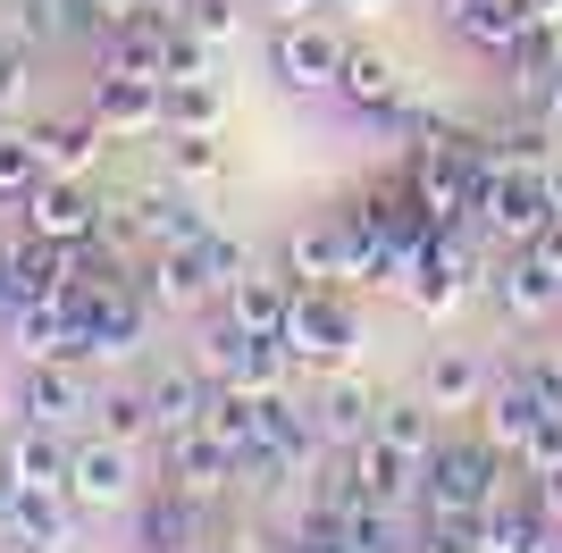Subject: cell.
<instances>
[{
	"mask_svg": "<svg viewBox=\"0 0 562 553\" xmlns=\"http://www.w3.org/2000/svg\"><path fill=\"white\" fill-rule=\"evenodd\" d=\"M386 227H378L370 202L336 210V218H311L294 244H285V276L294 285H386Z\"/></svg>",
	"mask_w": 562,
	"mask_h": 553,
	"instance_id": "1",
	"label": "cell"
},
{
	"mask_svg": "<svg viewBox=\"0 0 562 553\" xmlns=\"http://www.w3.org/2000/svg\"><path fill=\"white\" fill-rule=\"evenodd\" d=\"M470 227H487L495 244H538L554 227V160H529V151H487L479 168V193H470Z\"/></svg>",
	"mask_w": 562,
	"mask_h": 553,
	"instance_id": "2",
	"label": "cell"
},
{
	"mask_svg": "<svg viewBox=\"0 0 562 553\" xmlns=\"http://www.w3.org/2000/svg\"><path fill=\"white\" fill-rule=\"evenodd\" d=\"M420 504L428 511H495L504 504V453L487 437H437V453L420 461Z\"/></svg>",
	"mask_w": 562,
	"mask_h": 553,
	"instance_id": "3",
	"label": "cell"
},
{
	"mask_svg": "<svg viewBox=\"0 0 562 553\" xmlns=\"http://www.w3.org/2000/svg\"><path fill=\"white\" fill-rule=\"evenodd\" d=\"M479 168H487V143L479 135H428L420 160H412V193L437 227H462L470 218V193H479Z\"/></svg>",
	"mask_w": 562,
	"mask_h": 553,
	"instance_id": "4",
	"label": "cell"
},
{
	"mask_svg": "<svg viewBox=\"0 0 562 553\" xmlns=\"http://www.w3.org/2000/svg\"><path fill=\"white\" fill-rule=\"evenodd\" d=\"M285 345L311 369H345L361 352V311L345 302V285H294V311H285Z\"/></svg>",
	"mask_w": 562,
	"mask_h": 553,
	"instance_id": "5",
	"label": "cell"
},
{
	"mask_svg": "<svg viewBox=\"0 0 562 553\" xmlns=\"http://www.w3.org/2000/svg\"><path fill=\"white\" fill-rule=\"evenodd\" d=\"M345 59H352V43L328 18H285L278 34H269V68H278L285 92H336Z\"/></svg>",
	"mask_w": 562,
	"mask_h": 553,
	"instance_id": "6",
	"label": "cell"
},
{
	"mask_svg": "<svg viewBox=\"0 0 562 553\" xmlns=\"http://www.w3.org/2000/svg\"><path fill=\"white\" fill-rule=\"evenodd\" d=\"M93 403H101V386H93V361L85 352H59V361H25V419H43V428H85L93 419Z\"/></svg>",
	"mask_w": 562,
	"mask_h": 553,
	"instance_id": "7",
	"label": "cell"
},
{
	"mask_svg": "<svg viewBox=\"0 0 562 553\" xmlns=\"http://www.w3.org/2000/svg\"><path fill=\"white\" fill-rule=\"evenodd\" d=\"M101 235H135L143 252H168V244H193V235H211V218L186 202V193H168V184H143L126 202H110Z\"/></svg>",
	"mask_w": 562,
	"mask_h": 553,
	"instance_id": "8",
	"label": "cell"
},
{
	"mask_svg": "<svg viewBox=\"0 0 562 553\" xmlns=\"http://www.w3.org/2000/svg\"><path fill=\"white\" fill-rule=\"evenodd\" d=\"M18 210H25V235H50V244H101V218H110L93 177H43Z\"/></svg>",
	"mask_w": 562,
	"mask_h": 553,
	"instance_id": "9",
	"label": "cell"
},
{
	"mask_svg": "<svg viewBox=\"0 0 562 553\" xmlns=\"http://www.w3.org/2000/svg\"><path fill=\"white\" fill-rule=\"evenodd\" d=\"M135 453L143 444H117V437H85L68 453V504L76 511H117V504H135Z\"/></svg>",
	"mask_w": 562,
	"mask_h": 553,
	"instance_id": "10",
	"label": "cell"
},
{
	"mask_svg": "<svg viewBox=\"0 0 562 553\" xmlns=\"http://www.w3.org/2000/svg\"><path fill=\"white\" fill-rule=\"evenodd\" d=\"M546 411H554V403L529 386V369H504L487 386V403H479V437H487L504 461H520V444H529V428H538Z\"/></svg>",
	"mask_w": 562,
	"mask_h": 553,
	"instance_id": "11",
	"label": "cell"
},
{
	"mask_svg": "<svg viewBox=\"0 0 562 553\" xmlns=\"http://www.w3.org/2000/svg\"><path fill=\"white\" fill-rule=\"evenodd\" d=\"M0 327H9V352H18V369H25V361H59V352H85V345H93V327L76 319L68 302H18Z\"/></svg>",
	"mask_w": 562,
	"mask_h": 553,
	"instance_id": "12",
	"label": "cell"
},
{
	"mask_svg": "<svg viewBox=\"0 0 562 553\" xmlns=\"http://www.w3.org/2000/svg\"><path fill=\"white\" fill-rule=\"evenodd\" d=\"M76 252H85V244L18 235L9 260H0V269H9V311H18V302H59V294H68V276H76Z\"/></svg>",
	"mask_w": 562,
	"mask_h": 553,
	"instance_id": "13",
	"label": "cell"
},
{
	"mask_svg": "<svg viewBox=\"0 0 562 553\" xmlns=\"http://www.w3.org/2000/svg\"><path fill=\"white\" fill-rule=\"evenodd\" d=\"M68 453H76V444L59 437V428H43V419H25L18 437L0 444V470L18 478V495H68Z\"/></svg>",
	"mask_w": 562,
	"mask_h": 553,
	"instance_id": "14",
	"label": "cell"
},
{
	"mask_svg": "<svg viewBox=\"0 0 562 553\" xmlns=\"http://www.w3.org/2000/svg\"><path fill=\"white\" fill-rule=\"evenodd\" d=\"M211 294H218V276H211V260H202V235L151 252V269H143V302H151V311H202Z\"/></svg>",
	"mask_w": 562,
	"mask_h": 553,
	"instance_id": "15",
	"label": "cell"
},
{
	"mask_svg": "<svg viewBox=\"0 0 562 553\" xmlns=\"http://www.w3.org/2000/svg\"><path fill=\"white\" fill-rule=\"evenodd\" d=\"M235 444L211 437V428H186V437H168V486H186V495H202V504H218L235 486Z\"/></svg>",
	"mask_w": 562,
	"mask_h": 553,
	"instance_id": "16",
	"label": "cell"
},
{
	"mask_svg": "<svg viewBox=\"0 0 562 553\" xmlns=\"http://www.w3.org/2000/svg\"><path fill=\"white\" fill-rule=\"evenodd\" d=\"M143 394H151L160 444H168V437H186V428H202V419H211V377H202V361H160L151 377H143Z\"/></svg>",
	"mask_w": 562,
	"mask_h": 553,
	"instance_id": "17",
	"label": "cell"
},
{
	"mask_svg": "<svg viewBox=\"0 0 562 553\" xmlns=\"http://www.w3.org/2000/svg\"><path fill=\"white\" fill-rule=\"evenodd\" d=\"M311 411H319V437H328L336 453H352V444L378 428V394L361 386V369L345 361V369H328V386L311 394Z\"/></svg>",
	"mask_w": 562,
	"mask_h": 553,
	"instance_id": "18",
	"label": "cell"
},
{
	"mask_svg": "<svg viewBox=\"0 0 562 553\" xmlns=\"http://www.w3.org/2000/svg\"><path fill=\"white\" fill-rule=\"evenodd\" d=\"M93 117L110 126V135H160V126H168V84L101 76V84H93Z\"/></svg>",
	"mask_w": 562,
	"mask_h": 553,
	"instance_id": "19",
	"label": "cell"
},
{
	"mask_svg": "<svg viewBox=\"0 0 562 553\" xmlns=\"http://www.w3.org/2000/svg\"><path fill=\"white\" fill-rule=\"evenodd\" d=\"M143 336H151V302H143V285H117L110 302L93 311V345H85V361L117 369V361H135Z\"/></svg>",
	"mask_w": 562,
	"mask_h": 553,
	"instance_id": "20",
	"label": "cell"
},
{
	"mask_svg": "<svg viewBox=\"0 0 562 553\" xmlns=\"http://www.w3.org/2000/svg\"><path fill=\"white\" fill-rule=\"evenodd\" d=\"M110 143L117 135L101 117H59V126H34V160H43V177H93Z\"/></svg>",
	"mask_w": 562,
	"mask_h": 553,
	"instance_id": "21",
	"label": "cell"
},
{
	"mask_svg": "<svg viewBox=\"0 0 562 553\" xmlns=\"http://www.w3.org/2000/svg\"><path fill=\"white\" fill-rule=\"evenodd\" d=\"M487 386H495V369L479 361V352H462V345H446V352H428V369H420V394L437 403V411H479L487 403Z\"/></svg>",
	"mask_w": 562,
	"mask_h": 553,
	"instance_id": "22",
	"label": "cell"
},
{
	"mask_svg": "<svg viewBox=\"0 0 562 553\" xmlns=\"http://www.w3.org/2000/svg\"><path fill=\"white\" fill-rule=\"evenodd\" d=\"M446 25L462 34V43H479V50L504 59V50L538 25V9H529V0H446Z\"/></svg>",
	"mask_w": 562,
	"mask_h": 553,
	"instance_id": "23",
	"label": "cell"
},
{
	"mask_svg": "<svg viewBox=\"0 0 562 553\" xmlns=\"http://www.w3.org/2000/svg\"><path fill=\"white\" fill-rule=\"evenodd\" d=\"M235 110V84L218 68L202 76H168V135H218Z\"/></svg>",
	"mask_w": 562,
	"mask_h": 553,
	"instance_id": "24",
	"label": "cell"
},
{
	"mask_svg": "<svg viewBox=\"0 0 562 553\" xmlns=\"http://www.w3.org/2000/svg\"><path fill=\"white\" fill-rule=\"evenodd\" d=\"M218 302H227V319H235V327H252V336H285V311H294V276H278V269H244Z\"/></svg>",
	"mask_w": 562,
	"mask_h": 553,
	"instance_id": "25",
	"label": "cell"
},
{
	"mask_svg": "<svg viewBox=\"0 0 562 553\" xmlns=\"http://www.w3.org/2000/svg\"><path fill=\"white\" fill-rule=\"evenodd\" d=\"M437 403H428V394H378V428L370 437H386L395 444V453H412V461H428L437 453Z\"/></svg>",
	"mask_w": 562,
	"mask_h": 553,
	"instance_id": "26",
	"label": "cell"
},
{
	"mask_svg": "<svg viewBox=\"0 0 562 553\" xmlns=\"http://www.w3.org/2000/svg\"><path fill=\"white\" fill-rule=\"evenodd\" d=\"M76 545V504L68 495H25L18 529H9V545L0 553H68Z\"/></svg>",
	"mask_w": 562,
	"mask_h": 553,
	"instance_id": "27",
	"label": "cell"
},
{
	"mask_svg": "<svg viewBox=\"0 0 562 553\" xmlns=\"http://www.w3.org/2000/svg\"><path fill=\"white\" fill-rule=\"evenodd\" d=\"M260 444H269V453H285V461H311L319 453V411H311V403H294V386L285 394H269V403H260Z\"/></svg>",
	"mask_w": 562,
	"mask_h": 553,
	"instance_id": "28",
	"label": "cell"
},
{
	"mask_svg": "<svg viewBox=\"0 0 562 553\" xmlns=\"http://www.w3.org/2000/svg\"><path fill=\"white\" fill-rule=\"evenodd\" d=\"M487 553H562V529L546 520V504H495L487 511Z\"/></svg>",
	"mask_w": 562,
	"mask_h": 553,
	"instance_id": "29",
	"label": "cell"
},
{
	"mask_svg": "<svg viewBox=\"0 0 562 553\" xmlns=\"http://www.w3.org/2000/svg\"><path fill=\"white\" fill-rule=\"evenodd\" d=\"M336 92H345L352 110L386 117V110L403 101V68L386 59V50H352V59H345V76H336Z\"/></svg>",
	"mask_w": 562,
	"mask_h": 553,
	"instance_id": "30",
	"label": "cell"
},
{
	"mask_svg": "<svg viewBox=\"0 0 562 553\" xmlns=\"http://www.w3.org/2000/svg\"><path fill=\"white\" fill-rule=\"evenodd\" d=\"M420 545V520L403 504H361L345 520V553H412Z\"/></svg>",
	"mask_w": 562,
	"mask_h": 553,
	"instance_id": "31",
	"label": "cell"
},
{
	"mask_svg": "<svg viewBox=\"0 0 562 553\" xmlns=\"http://www.w3.org/2000/svg\"><path fill=\"white\" fill-rule=\"evenodd\" d=\"M352 461H361V478H370L378 504H403V511H412V486H420V461H412V453H395L386 437H361V444H352Z\"/></svg>",
	"mask_w": 562,
	"mask_h": 553,
	"instance_id": "32",
	"label": "cell"
},
{
	"mask_svg": "<svg viewBox=\"0 0 562 553\" xmlns=\"http://www.w3.org/2000/svg\"><path fill=\"white\" fill-rule=\"evenodd\" d=\"M93 428H101V437H117V444L160 437V419H151V394H143V386H101V403H93Z\"/></svg>",
	"mask_w": 562,
	"mask_h": 553,
	"instance_id": "33",
	"label": "cell"
},
{
	"mask_svg": "<svg viewBox=\"0 0 562 553\" xmlns=\"http://www.w3.org/2000/svg\"><path fill=\"white\" fill-rule=\"evenodd\" d=\"M412 553H487V511H428L420 504V545Z\"/></svg>",
	"mask_w": 562,
	"mask_h": 553,
	"instance_id": "34",
	"label": "cell"
},
{
	"mask_svg": "<svg viewBox=\"0 0 562 553\" xmlns=\"http://www.w3.org/2000/svg\"><path fill=\"white\" fill-rule=\"evenodd\" d=\"M186 537H202V495L168 486L160 504L143 511V545H151V553H168V545H186Z\"/></svg>",
	"mask_w": 562,
	"mask_h": 553,
	"instance_id": "35",
	"label": "cell"
},
{
	"mask_svg": "<svg viewBox=\"0 0 562 553\" xmlns=\"http://www.w3.org/2000/svg\"><path fill=\"white\" fill-rule=\"evenodd\" d=\"M168 177L193 184V193H202V184H227V151H218L211 135H168Z\"/></svg>",
	"mask_w": 562,
	"mask_h": 553,
	"instance_id": "36",
	"label": "cell"
},
{
	"mask_svg": "<svg viewBox=\"0 0 562 553\" xmlns=\"http://www.w3.org/2000/svg\"><path fill=\"white\" fill-rule=\"evenodd\" d=\"M43 184V160H34V126H0V202H25Z\"/></svg>",
	"mask_w": 562,
	"mask_h": 553,
	"instance_id": "37",
	"label": "cell"
},
{
	"mask_svg": "<svg viewBox=\"0 0 562 553\" xmlns=\"http://www.w3.org/2000/svg\"><path fill=\"white\" fill-rule=\"evenodd\" d=\"M25 68H34V43L0 25V117H9V110L25 101Z\"/></svg>",
	"mask_w": 562,
	"mask_h": 553,
	"instance_id": "38",
	"label": "cell"
},
{
	"mask_svg": "<svg viewBox=\"0 0 562 553\" xmlns=\"http://www.w3.org/2000/svg\"><path fill=\"white\" fill-rule=\"evenodd\" d=\"M520 470H529V478H554V470H562V411H546L538 428H529V444H520Z\"/></svg>",
	"mask_w": 562,
	"mask_h": 553,
	"instance_id": "39",
	"label": "cell"
},
{
	"mask_svg": "<svg viewBox=\"0 0 562 553\" xmlns=\"http://www.w3.org/2000/svg\"><path fill=\"white\" fill-rule=\"evenodd\" d=\"M186 25L193 34H202V43H235V25H244V9H235V0H186Z\"/></svg>",
	"mask_w": 562,
	"mask_h": 553,
	"instance_id": "40",
	"label": "cell"
},
{
	"mask_svg": "<svg viewBox=\"0 0 562 553\" xmlns=\"http://www.w3.org/2000/svg\"><path fill=\"white\" fill-rule=\"evenodd\" d=\"M285 553H345V520H328V511H311L303 529L285 537Z\"/></svg>",
	"mask_w": 562,
	"mask_h": 553,
	"instance_id": "41",
	"label": "cell"
},
{
	"mask_svg": "<svg viewBox=\"0 0 562 553\" xmlns=\"http://www.w3.org/2000/svg\"><path fill=\"white\" fill-rule=\"evenodd\" d=\"M202 260H211V276H218V294H227V285H235V276H244V269H252V252H244V244H227V235H202Z\"/></svg>",
	"mask_w": 562,
	"mask_h": 553,
	"instance_id": "42",
	"label": "cell"
},
{
	"mask_svg": "<svg viewBox=\"0 0 562 553\" xmlns=\"http://www.w3.org/2000/svg\"><path fill=\"white\" fill-rule=\"evenodd\" d=\"M143 9H151V0H93V18H101V25H110V34H117V25H135V18H143Z\"/></svg>",
	"mask_w": 562,
	"mask_h": 553,
	"instance_id": "43",
	"label": "cell"
},
{
	"mask_svg": "<svg viewBox=\"0 0 562 553\" xmlns=\"http://www.w3.org/2000/svg\"><path fill=\"white\" fill-rule=\"evenodd\" d=\"M18 511H25V495H18V478L0 470V545H9V529H18Z\"/></svg>",
	"mask_w": 562,
	"mask_h": 553,
	"instance_id": "44",
	"label": "cell"
},
{
	"mask_svg": "<svg viewBox=\"0 0 562 553\" xmlns=\"http://www.w3.org/2000/svg\"><path fill=\"white\" fill-rule=\"evenodd\" d=\"M529 495H538V504H546V520L562 529V470H554V478H529Z\"/></svg>",
	"mask_w": 562,
	"mask_h": 553,
	"instance_id": "45",
	"label": "cell"
},
{
	"mask_svg": "<svg viewBox=\"0 0 562 553\" xmlns=\"http://www.w3.org/2000/svg\"><path fill=\"white\" fill-rule=\"evenodd\" d=\"M260 9H269V18L285 25V18H319V9H328V0H260Z\"/></svg>",
	"mask_w": 562,
	"mask_h": 553,
	"instance_id": "46",
	"label": "cell"
},
{
	"mask_svg": "<svg viewBox=\"0 0 562 553\" xmlns=\"http://www.w3.org/2000/svg\"><path fill=\"white\" fill-rule=\"evenodd\" d=\"M538 110H546V126H554V135H562V68H554V84L538 92Z\"/></svg>",
	"mask_w": 562,
	"mask_h": 553,
	"instance_id": "47",
	"label": "cell"
},
{
	"mask_svg": "<svg viewBox=\"0 0 562 553\" xmlns=\"http://www.w3.org/2000/svg\"><path fill=\"white\" fill-rule=\"evenodd\" d=\"M328 9H352V18H378V9H395V0H328Z\"/></svg>",
	"mask_w": 562,
	"mask_h": 553,
	"instance_id": "48",
	"label": "cell"
},
{
	"mask_svg": "<svg viewBox=\"0 0 562 553\" xmlns=\"http://www.w3.org/2000/svg\"><path fill=\"white\" fill-rule=\"evenodd\" d=\"M168 553H218V545H211V537H186V545H168Z\"/></svg>",
	"mask_w": 562,
	"mask_h": 553,
	"instance_id": "49",
	"label": "cell"
},
{
	"mask_svg": "<svg viewBox=\"0 0 562 553\" xmlns=\"http://www.w3.org/2000/svg\"><path fill=\"white\" fill-rule=\"evenodd\" d=\"M554 227H562V160H554Z\"/></svg>",
	"mask_w": 562,
	"mask_h": 553,
	"instance_id": "50",
	"label": "cell"
},
{
	"mask_svg": "<svg viewBox=\"0 0 562 553\" xmlns=\"http://www.w3.org/2000/svg\"><path fill=\"white\" fill-rule=\"evenodd\" d=\"M0 319H9V269H0Z\"/></svg>",
	"mask_w": 562,
	"mask_h": 553,
	"instance_id": "51",
	"label": "cell"
}]
</instances>
